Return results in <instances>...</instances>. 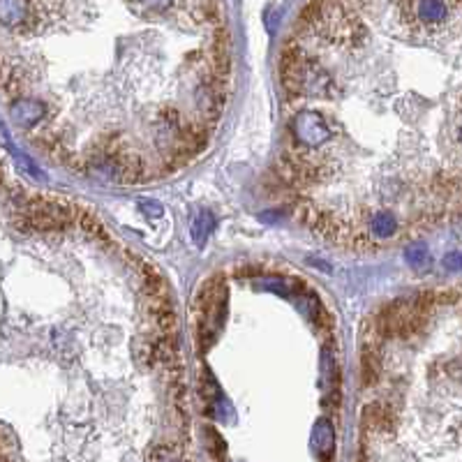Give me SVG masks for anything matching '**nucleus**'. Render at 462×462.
Wrapping results in <instances>:
<instances>
[]
</instances>
